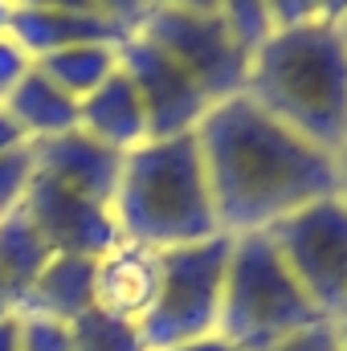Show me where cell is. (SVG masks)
<instances>
[{
  "instance_id": "obj_27",
  "label": "cell",
  "mask_w": 347,
  "mask_h": 351,
  "mask_svg": "<svg viewBox=\"0 0 347 351\" xmlns=\"http://www.w3.org/2000/svg\"><path fill=\"white\" fill-rule=\"evenodd\" d=\"M12 8H70V12H94L90 0H12Z\"/></svg>"
},
{
  "instance_id": "obj_7",
  "label": "cell",
  "mask_w": 347,
  "mask_h": 351,
  "mask_svg": "<svg viewBox=\"0 0 347 351\" xmlns=\"http://www.w3.org/2000/svg\"><path fill=\"white\" fill-rule=\"evenodd\" d=\"M152 45H160L176 66L208 94V102L237 98L246 90L250 53L233 37L221 12H172V8H152L143 25L135 29Z\"/></svg>"
},
{
  "instance_id": "obj_2",
  "label": "cell",
  "mask_w": 347,
  "mask_h": 351,
  "mask_svg": "<svg viewBox=\"0 0 347 351\" xmlns=\"http://www.w3.org/2000/svg\"><path fill=\"white\" fill-rule=\"evenodd\" d=\"M241 94L335 156L347 139V37L331 25L270 33L250 53Z\"/></svg>"
},
{
  "instance_id": "obj_23",
  "label": "cell",
  "mask_w": 347,
  "mask_h": 351,
  "mask_svg": "<svg viewBox=\"0 0 347 351\" xmlns=\"http://www.w3.org/2000/svg\"><path fill=\"white\" fill-rule=\"evenodd\" d=\"M33 66H37V62H33V58H29L8 33H4V37H0V106H4V98L16 90V82H21Z\"/></svg>"
},
{
  "instance_id": "obj_16",
  "label": "cell",
  "mask_w": 347,
  "mask_h": 351,
  "mask_svg": "<svg viewBox=\"0 0 347 351\" xmlns=\"http://www.w3.org/2000/svg\"><path fill=\"white\" fill-rule=\"evenodd\" d=\"M45 258L49 250L41 245V237L29 229L25 213L16 208V217L0 229V315H16L29 282L37 278Z\"/></svg>"
},
{
  "instance_id": "obj_30",
  "label": "cell",
  "mask_w": 347,
  "mask_h": 351,
  "mask_svg": "<svg viewBox=\"0 0 347 351\" xmlns=\"http://www.w3.org/2000/svg\"><path fill=\"white\" fill-rule=\"evenodd\" d=\"M21 143H25V139H21V131H16V127H12V119L0 110V156H4V152H12V147H21Z\"/></svg>"
},
{
  "instance_id": "obj_34",
  "label": "cell",
  "mask_w": 347,
  "mask_h": 351,
  "mask_svg": "<svg viewBox=\"0 0 347 351\" xmlns=\"http://www.w3.org/2000/svg\"><path fill=\"white\" fill-rule=\"evenodd\" d=\"M339 351H347V319H339Z\"/></svg>"
},
{
  "instance_id": "obj_1",
  "label": "cell",
  "mask_w": 347,
  "mask_h": 351,
  "mask_svg": "<svg viewBox=\"0 0 347 351\" xmlns=\"http://www.w3.org/2000/svg\"><path fill=\"white\" fill-rule=\"evenodd\" d=\"M217 225L229 237L265 233L282 217L335 196V156L270 119L246 94L217 102L196 127Z\"/></svg>"
},
{
  "instance_id": "obj_18",
  "label": "cell",
  "mask_w": 347,
  "mask_h": 351,
  "mask_svg": "<svg viewBox=\"0 0 347 351\" xmlns=\"http://www.w3.org/2000/svg\"><path fill=\"white\" fill-rule=\"evenodd\" d=\"M70 351H152L143 339V327L110 319L90 306L82 319L70 323Z\"/></svg>"
},
{
  "instance_id": "obj_26",
  "label": "cell",
  "mask_w": 347,
  "mask_h": 351,
  "mask_svg": "<svg viewBox=\"0 0 347 351\" xmlns=\"http://www.w3.org/2000/svg\"><path fill=\"white\" fill-rule=\"evenodd\" d=\"M221 0H147V12L152 8H172V12H217Z\"/></svg>"
},
{
  "instance_id": "obj_24",
  "label": "cell",
  "mask_w": 347,
  "mask_h": 351,
  "mask_svg": "<svg viewBox=\"0 0 347 351\" xmlns=\"http://www.w3.org/2000/svg\"><path fill=\"white\" fill-rule=\"evenodd\" d=\"M270 351H339V323L323 319V323H315V327L282 339L278 348H270Z\"/></svg>"
},
{
  "instance_id": "obj_11",
  "label": "cell",
  "mask_w": 347,
  "mask_h": 351,
  "mask_svg": "<svg viewBox=\"0 0 347 351\" xmlns=\"http://www.w3.org/2000/svg\"><path fill=\"white\" fill-rule=\"evenodd\" d=\"M29 152H33V172L53 176L66 188L94 196L102 204L115 200L123 156L102 147L98 139H90L86 131H66V135H53V139H37V143H29Z\"/></svg>"
},
{
  "instance_id": "obj_15",
  "label": "cell",
  "mask_w": 347,
  "mask_h": 351,
  "mask_svg": "<svg viewBox=\"0 0 347 351\" xmlns=\"http://www.w3.org/2000/svg\"><path fill=\"white\" fill-rule=\"evenodd\" d=\"M0 110L12 119V127L21 131L25 143L78 131V98H70L66 90H58L37 66L16 82V90L4 98Z\"/></svg>"
},
{
  "instance_id": "obj_17",
  "label": "cell",
  "mask_w": 347,
  "mask_h": 351,
  "mask_svg": "<svg viewBox=\"0 0 347 351\" xmlns=\"http://www.w3.org/2000/svg\"><path fill=\"white\" fill-rule=\"evenodd\" d=\"M37 70L58 90H66L70 98L82 102L86 94H94V90L119 70V45H74V49H62V53L41 58Z\"/></svg>"
},
{
  "instance_id": "obj_13",
  "label": "cell",
  "mask_w": 347,
  "mask_h": 351,
  "mask_svg": "<svg viewBox=\"0 0 347 351\" xmlns=\"http://www.w3.org/2000/svg\"><path fill=\"white\" fill-rule=\"evenodd\" d=\"M78 131H86L90 139H98L102 147H110L119 156L152 143L147 114H143L139 94L123 70H115L94 94L78 102Z\"/></svg>"
},
{
  "instance_id": "obj_5",
  "label": "cell",
  "mask_w": 347,
  "mask_h": 351,
  "mask_svg": "<svg viewBox=\"0 0 347 351\" xmlns=\"http://www.w3.org/2000/svg\"><path fill=\"white\" fill-rule=\"evenodd\" d=\"M229 250H233L229 233H217V237H204V241H192V245L164 250L160 298H156V306H152V315L143 323V339H147L152 351L217 335Z\"/></svg>"
},
{
  "instance_id": "obj_19",
  "label": "cell",
  "mask_w": 347,
  "mask_h": 351,
  "mask_svg": "<svg viewBox=\"0 0 347 351\" xmlns=\"http://www.w3.org/2000/svg\"><path fill=\"white\" fill-rule=\"evenodd\" d=\"M217 12L225 16V25L233 29V37L246 45V53H254L261 41L274 33L270 29V0H221Z\"/></svg>"
},
{
  "instance_id": "obj_31",
  "label": "cell",
  "mask_w": 347,
  "mask_h": 351,
  "mask_svg": "<svg viewBox=\"0 0 347 351\" xmlns=\"http://www.w3.org/2000/svg\"><path fill=\"white\" fill-rule=\"evenodd\" d=\"M335 196L347 204V139L339 143V152H335Z\"/></svg>"
},
{
  "instance_id": "obj_29",
  "label": "cell",
  "mask_w": 347,
  "mask_h": 351,
  "mask_svg": "<svg viewBox=\"0 0 347 351\" xmlns=\"http://www.w3.org/2000/svg\"><path fill=\"white\" fill-rule=\"evenodd\" d=\"M347 21V0H319V25L339 29Z\"/></svg>"
},
{
  "instance_id": "obj_22",
  "label": "cell",
  "mask_w": 347,
  "mask_h": 351,
  "mask_svg": "<svg viewBox=\"0 0 347 351\" xmlns=\"http://www.w3.org/2000/svg\"><path fill=\"white\" fill-rule=\"evenodd\" d=\"M307 25H319V0H270L274 33H290V29H307Z\"/></svg>"
},
{
  "instance_id": "obj_9",
  "label": "cell",
  "mask_w": 347,
  "mask_h": 351,
  "mask_svg": "<svg viewBox=\"0 0 347 351\" xmlns=\"http://www.w3.org/2000/svg\"><path fill=\"white\" fill-rule=\"evenodd\" d=\"M21 213H25L29 229L41 237V245L49 254L98 258L119 241V225H115L110 204L66 188L53 176H41V172L29 176Z\"/></svg>"
},
{
  "instance_id": "obj_33",
  "label": "cell",
  "mask_w": 347,
  "mask_h": 351,
  "mask_svg": "<svg viewBox=\"0 0 347 351\" xmlns=\"http://www.w3.org/2000/svg\"><path fill=\"white\" fill-rule=\"evenodd\" d=\"M8 25H12V0H0V37L8 33Z\"/></svg>"
},
{
  "instance_id": "obj_28",
  "label": "cell",
  "mask_w": 347,
  "mask_h": 351,
  "mask_svg": "<svg viewBox=\"0 0 347 351\" xmlns=\"http://www.w3.org/2000/svg\"><path fill=\"white\" fill-rule=\"evenodd\" d=\"M164 351H237L229 339L221 335H204V339H188V343H176V348H164Z\"/></svg>"
},
{
  "instance_id": "obj_14",
  "label": "cell",
  "mask_w": 347,
  "mask_h": 351,
  "mask_svg": "<svg viewBox=\"0 0 347 351\" xmlns=\"http://www.w3.org/2000/svg\"><path fill=\"white\" fill-rule=\"evenodd\" d=\"M94 306V258L74 254H49L37 278L29 282L16 315H37L53 323H74Z\"/></svg>"
},
{
  "instance_id": "obj_32",
  "label": "cell",
  "mask_w": 347,
  "mask_h": 351,
  "mask_svg": "<svg viewBox=\"0 0 347 351\" xmlns=\"http://www.w3.org/2000/svg\"><path fill=\"white\" fill-rule=\"evenodd\" d=\"M0 351H16V315H0Z\"/></svg>"
},
{
  "instance_id": "obj_10",
  "label": "cell",
  "mask_w": 347,
  "mask_h": 351,
  "mask_svg": "<svg viewBox=\"0 0 347 351\" xmlns=\"http://www.w3.org/2000/svg\"><path fill=\"white\" fill-rule=\"evenodd\" d=\"M164 282V250L119 237L94 258V311L143 327Z\"/></svg>"
},
{
  "instance_id": "obj_21",
  "label": "cell",
  "mask_w": 347,
  "mask_h": 351,
  "mask_svg": "<svg viewBox=\"0 0 347 351\" xmlns=\"http://www.w3.org/2000/svg\"><path fill=\"white\" fill-rule=\"evenodd\" d=\"M16 351H70V327L37 315H16Z\"/></svg>"
},
{
  "instance_id": "obj_12",
  "label": "cell",
  "mask_w": 347,
  "mask_h": 351,
  "mask_svg": "<svg viewBox=\"0 0 347 351\" xmlns=\"http://www.w3.org/2000/svg\"><path fill=\"white\" fill-rule=\"evenodd\" d=\"M8 37L33 58H49V53H62V49H74V45H119L123 33L119 25H110L106 16L98 12H70V8H12V25H8Z\"/></svg>"
},
{
  "instance_id": "obj_4",
  "label": "cell",
  "mask_w": 347,
  "mask_h": 351,
  "mask_svg": "<svg viewBox=\"0 0 347 351\" xmlns=\"http://www.w3.org/2000/svg\"><path fill=\"white\" fill-rule=\"evenodd\" d=\"M315 323H323V315L278 258L274 241L265 233L233 237L217 335L237 351H270Z\"/></svg>"
},
{
  "instance_id": "obj_36",
  "label": "cell",
  "mask_w": 347,
  "mask_h": 351,
  "mask_svg": "<svg viewBox=\"0 0 347 351\" xmlns=\"http://www.w3.org/2000/svg\"><path fill=\"white\" fill-rule=\"evenodd\" d=\"M344 319H347V311H344Z\"/></svg>"
},
{
  "instance_id": "obj_20",
  "label": "cell",
  "mask_w": 347,
  "mask_h": 351,
  "mask_svg": "<svg viewBox=\"0 0 347 351\" xmlns=\"http://www.w3.org/2000/svg\"><path fill=\"white\" fill-rule=\"evenodd\" d=\"M29 176H33V152L29 143L12 147L0 156V229L16 217L21 200H25V188H29Z\"/></svg>"
},
{
  "instance_id": "obj_8",
  "label": "cell",
  "mask_w": 347,
  "mask_h": 351,
  "mask_svg": "<svg viewBox=\"0 0 347 351\" xmlns=\"http://www.w3.org/2000/svg\"><path fill=\"white\" fill-rule=\"evenodd\" d=\"M119 70L131 78V86L139 94V106L147 114L152 139L196 135L200 119L213 110L208 94L196 86L160 45H152L139 33L119 41Z\"/></svg>"
},
{
  "instance_id": "obj_25",
  "label": "cell",
  "mask_w": 347,
  "mask_h": 351,
  "mask_svg": "<svg viewBox=\"0 0 347 351\" xmlns=\"http://www.w3.org/2000/svg\"><path fill=\"white\" fill-rule=\"evenodd\" d=\"M90 8L106 16L110 25H119L123 33H135L147 16V0H90Z\"/></svg>"
},
{
  "instance_id": "obj_6",
  "label": "cell",
  "mask_w": 347,
  "mask_h": 351,
  "mask_svg": "<svg viewBox=\"0 0 347 351\" xmlns=\"http://www.w3.org/2000/svg\"><path fill=\"white\" fill-rule=\"evenodd\" d=\"M278 258L294 274L311 306L339 323L347 311V204L339 196H323L278 225L265 229Z\"/></svg>"
},
{
  "instance_id": "obj_3",
  "label": "cell",
  "mask_w": 347,
  "mask_h": 351,
  "mask_svg": "<svg viewBox=\"0 0 347 351\" xmlns=\"http://www.w3.org/2000/svg\"><path fill=\"white\" fill-rule=\"evenodd\" d=\"M119 237L152 250H176L217 237V208L196 135L152 139L123 156L119 188L110 200Z\"/></svg>"
},
{
  "instance_id": "obj_35",
  "label": "cell",
  "mask_w": 347,
  "mask_h": 351,
  "mask_svg": "<svg viewBox=\"0 0 347 351\" xmlns=\"http://www.w3.org/2000/svg\"><path fill=\"white\" fill-rule=\"evenodd\" d=\"M339 33H344V37H347V21H344V25H339Z\"/></svg>"
}]
</instances>
